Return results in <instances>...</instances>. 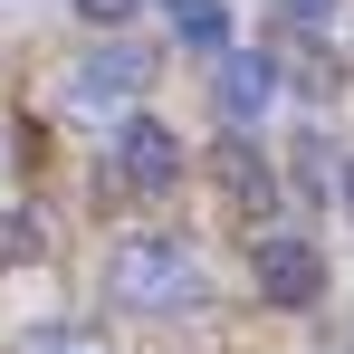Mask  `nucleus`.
<instances>
[{
    "mask_svg": "<svg viewBox=\"0 0 354 354\" xmlns=\"http://www.w3.org/2000/svg\"><path fill=\"white\" fill-rule=\"evenodd\" d=\"M106 297L134 306V316H192L201 306V259L173 230H134L106 249Z\"/></svg>",
    "mask_w": 354,
    "mask_h": 354,
    "instance_id": "obj_1",
    "label": "nucleus"
},
{
    "mask_svg": "<svg viewBox=\"0 0 354 354\" xmlns=\"http://www.w3.org/2000/svg\"><path fill=\"white\" fill-rule=\"evenodd\" d=\"M106 182H115V192H173V182H182V134L163 115H115Z\"/></svg>",
    "mask_w": 354,
    "mask_h": 354,
    "instance_id": "obj_2",
    "label": "nucleus"
},
{
    "mask_svg": "<svg viewBox=\"0 0 354 354\" xmlns=\"http://www.w3.org/2000/svg\"><path fill=\"white\" fill-rule=\"evenodd\" d=\"M144 48H124V39H96L86 58L67 67V106L77 115H134V96H144Z\"/></svg>",
    "mask_w": 354,
    "mask_h": 354,
    "instance_id": "obj_3",
    "label": "nucleus"
},
{
    "mask_svg": "<svg viewBox=\"0 0 354 354\" xmlns=\"http://www.w3.org/2000/svg\"><path fill=\"white\" fill-rule=\"evenodd\" d=\"M249 278H259V306H316L326 297V259H316V239L268 230L249 249Z\"/></svg>",
    "mask_w": 354,
    "mask_h": 354,
    "instance_id": "obj_4",
    "label": "nucleus"
},
{
    "mask_svg": "<svg viewBox=\"0 0 354 354\" xmlns=\"http://www.w3.org/2000/svg\"><path fill=\"white\" fill-rule=\"evenodd\" d=\"M211 96H221V106L249 124V115H268V106H278V67H268V58H239V48H221V77H211Z\"/></svg>",
    "mask_w": 354,
    "mask_h": 354,
    "instance_id": "obj_5",
    "label": "nucleus"
},
{
    "mask_svg": "<svg viewBox=\"0 0 354 354\" xmlns=\"http://www.w3.org/2000/svg\"><path fill=\"white\" fill-rule=\"evenodd\" d=\"M221 192H230L249 221L278 211V182H268V163H259V144H221Z\"/></svg>",
    "mask_w": 354,
    "mask_h": 354,
    "instance_id": "obj_6",
    "label": "nucleus"
},
{
    "mask_svg": "<svg viewBox=\"0 0 354 354\" xmlns=\"http://www.w3.org/2000/svg\"><path fill=\"white\" fill-rule=\"evenodd\" d=\"M10 354H115L106 345V326H77V316H39V326H19Z\"/></svg>",
    "mask_w": 354,
    "mask_h": 354,
    "instance_id": "obj_7",
    "label": "nucleus"
},
{
    "mask_svg": "<svg viewBox=\"0 0 354 354\" xmlns=\"http://www.w3.org/2000/svg\"><path fill=\"white\" fill-rule=\"evenodd\" d=\"M163 19H173L182 48H201V58L230 48V0H163Z\"/></svg>",
    "mask_w": 354,
    "mask_h": 354,
    "instance_id": "obj_8",
    "label": "nucleus"
},
{
    "mask_svg": "<svg viewBox=\"0 0 354 354\" xmlns=\"http://www.w3.org/2000/svg\"><path fill=\"white\" fill-rule=\"evenodd\" d=\"M67 10H77V19H96V29H124V19H134V0H67Z\"/></svg>",
    "mask_w": 354,
    "mask_h": 354,
    "instance_id": "obj_9",
    "label": "nucleus"
},
{
    "mask_svg": "<svg viewBox=\"0 0 354 354\" xmlns=\"http://www.w3.org/2000/svg\"><path fill=\"white\" fill-rule=\"evenodd\" d=\"M278 10H288L297 29H326V19H335V0H278Z\"/></svg>",
    "mask_w": 354,
    "mask_h": 354,
    "instance_id": "obj_10",
    "label": "nucleus"
},
{
    "mask_svg": "<svg viewBox=\"0 0 354 354\" xmlns=\"http://www.w3.org/2000/svg\"><path fill=\"white\" fill-rule=\"evenodd\" d=\"M29 239H39V230H29V221H19V211H0V259H19V249H29Z\"/></svg>",
    "mask_w": 354,
    "mask_h": 354,
    "instance_id": "obj_11",
    "label": "nucleus"
},
{
    "mask_svg": "<svg viewBox=\"0 0 354 354\" xmlns=\"http://www.w3.org/2000/svg\"><path fill=\"white\" fill-rule=\"evenodd\" d=\"M335 201H345V221H354V153L335 163Z\"/></svg>",
    "mask_w": 354,
    "mask_h": 354,
    "instance_id": "obj_12",
    "label": "nucleus"
},
{
    "mask_svg": "<svg viewBox=\"0 0 354 354\" xmlns=\"http://www.w3.org/2000/svg\"><path fill=\"white\" fill-rule=\"evenodd\" d=\"M39 10H58V0H0V19H39Z\"/></svg>",
    "mask_w": 354,
    "mask_h": 354,
    "instance_id": "obj_13",
    "label": "nucleus"
}]
</instances>
